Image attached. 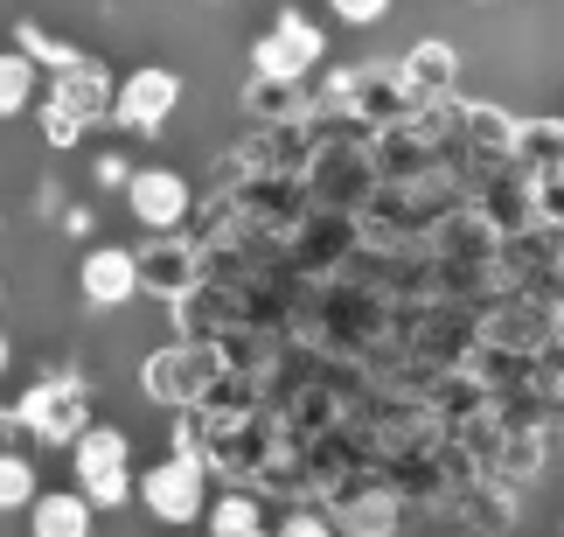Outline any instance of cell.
<instances>
[{"instance_id":"1","label":"cell","mask_w":564,"mask_h":537,"mask_svg":"<svg viewBox=\"0 0 564 537\" xmlns=\"http://www.w3.org/2000/svg\"><path fill=\"white\" fill-rule=\"evenodd\" d=\"M126 433L119 426H84V433L70 440V461H77V488L91 496V509H119L126 496H133V468H126Z\"/></svg>"},{"instance_id":"2","label":"cell","mask_w":564,"mask_h":537,"mask_svg":"<svg viewBox=\"0 0 564 537\" xmlns=\"http://www.w3.org/2000/svg\"><path fill=\"white\" fill-rule=\"evenodd\" d=\"M140 488V503H147V517L154 524H195L209 509V475H203V454H175V461H154L147 475L133 482Z\"/></svg>"},{"instance_id":"3","label":"cell","mask_w":564,"mask_h":537,"mask_svg":"<svg viewBox=\"0 0 564 537\" xmlns=\"http://www.w3.org/2000/svg\"><path fill=\"white\" fill-rule=\"evenodd\" d=\"M175 105H182V77L167 71V63H140V71L112 92V119L126 133H167Z\"/></svg>"},{"instance_id":"4","label":"cell","mask_w":564,"mask_h":537,"mask_svg":"<svg viewBox=\"0 0 564 537\" xmlns=\"http://www.w3.org/2000/svg\"><path fill=\"white\" fill-rule=\"evenodd\" d=\"M224 377V363H216V350H154L147 356V398H161V405H203V391Z\"/></svg>"},{"instance_id":"5","label":"cell","mask_w":564,"mask_h":537,"mask_svg":"<svg viewBox=\"0 0 564 537\" xmlns=\"http://www.w3.org/2000/svg\"><path fill=\"white\" fill-rule=\"evenodd\" d=\"M258 77L265 84H293V77H307L314 63H321V29L314 21H300V14H279V29L258 42Z\"/></svg>"},{"instance_id":"6","label":"cell","mask_w":564,"mask_h":537,"mask_svg":"<svg viewBox=\"0 0 564 537\" xmlns=\"http://www.w3.org/2000/svg\"><path fill=\"white\" fill-rule=\"evenodd\" d=\"M126 210H133L147 230H175L188 217V182L175 168H133V175H126Z\"/></svg>"},{"instance_id":"7","label":"cell","mask_w":564,"mask_h":537,"mask_svg":"<svg viewBox=\"0 0 564 537\" xmlns=\"http://www.w3.org/2000/svg\"><path fill=\"white\" fill-rule=\"evenodd\" d=\"M77 287H84V300H91V308H126V300L140 293V251H126V245L84 251Z\"/></svg>"},{"instance_id":"8","label":"cell","mask_w":564,"mask_h":537,"mask_svg":"<svg viewBox=\"0 0 564 537\" xmlns=\"http://www.w3.org/2000/svg\"><path fill=\"white\" fill-rule=\"evenodd\" d=\"M50 112L63 119H77V126H98V119H112V77L98 71V63H63L56 71V92H50Z\"/></svg>"},{"instance_id":"9","label":"cell","mask_w":564,"mask_h":537,"mask_svg":"<svg viewBox=\"0 0 564 537\" xmlns=\"http://www.w3.org/2000/svg\"><path fill=\"white\" fill-rule=\"evenodd\" d=\"M335 537H390L398 530V496L390 488H356V496H335Z\"/></svg>"},{"instance_id":"10","label":"cell","mask_w":564,"mask_h":537,"mask_svg":"<svg viewBox=\"0 0 564 537\" xmlns=\"http://www.w3.org/2000/svg\"><path fill=\"white\" fill-rule=\"evenodd\" d=\"M21 419H29L42 440H77L84 433V398L70 384H42V391H29V412Z\"/></svg>"},{"instance_id":"11","label":"cell","mask_w":564,"mask_h":537,"mask_svg":"<svg viewBox=\"0 0 564 537\" xmlns=\"http://www.w3.org/2000/svg\"><path fill=\"white\" fill-rule=\"evenodd\" d=\"M29 530H35V537H91V496H84V488L35 496V503H29Z\"/></svg>"},{"instance_id":"12","label":"cell","mask_w":564,"mask_h":537,"mask_svg":"<svg viewBox=\"0 0 564 537\" xmlns=\"http://www.w3.org/2000/svg\"><path fill=\"white\" fill-rule=\"evenodd\" d=\"M209 537H265V509H258V496H245V488H230V496H216L203 509Z\"/></svg>"},{"instance_id":"13","label":"cell","mask_w":564,"mask_h":537,"mask_svg":"<svg viewBox=\"0 0 564 537\" xmlns=\"http://www.w3.org/2000/svg\"><path fill=\"white\" fill-rule=\"evenodd\" d=\"M35 105V56L29 50H0V119Z\"/></svg>"},{"instance_id":"14","label":"cell","mask_w":564,"mask_h":537,"mask_svg":"<svg viewBox=\"0 0 564 537\" xmlns=\"http://www.w3.org/2000/svg\"><path fill=\"white\" fill-rule=\"evenodd\" d=\"M404 71L419 92H440V84H453V71H460V56H453V42H419V50L404 56Z\"/></svg>"},{"instance_id":"15","label":"cell","mask_w":564,"mask_h":537,"mask_svg":"<svg viewBox=\"0 0 564 537\" xmlns=\"http://www.w3.org/2000/svg\"><path fill=\"white\" fill-rule=\"evenodd\" d=\"M147 279H154L161 293H188L195 287V266L182 259V251H167V238H161L154 251H140V287H147Z\"/></svg>"},{"instance_id":"16","label":"cell","mask_w":564,"mask_h":537,"mask_svg":"<svg viewBox=\"0 0 564 537\" xmlns=\"http://www.w3.org/2000/svg\"><path fill=\"white\" fill-rule=\"evenodd\" d=\"M35 496H42V488H35V461L0 454V509H29Z\"/></svg>"},{"instance_id":"17","label":"cell","mask_w":564,"mask_h":537,"mask_svg":"<svg viewBox=\"0 0 564 537\" xmlns=\"http://www.w3.org/2000/svg\"><path fill=\"white\" fill-rule=\"evenodd\" d=\"M272 537H335V517H321V509H293V517H279Z\"/></svg>"},{"instance_id":"18","label":"cell","mask_w":564,"mask_h":537,"mask_svg":"<svg viewBox=\"0 0 564 537\" xmlns=\"http://www.w3.org/2000/svg\"><path fill=\"white\" fill-rule=\"evenodd\" d=\"M328 14H335V21H349V29H370V21L390 14V0H328Z\"/></svg>"},{"instance_id":"19","label":"cell","mask_w":564,"mask_h":537,"mask_svg":"<svg viewBox=\"0 0 564 537\" xmlns=\"http://www.w3.org/2000/svg\"><path fill=\"white\" fill-rule=\"evenodd\" d=\"M77 133H84L77 119H63V112H50V105H42V140H50V147H77Z\"/></svg>"},{"instance_id":"20","label":"cell","mask_w":564,"mask_h":537,"mask_svg":"<svg viewBox=\"0 0 564 537\" xmlns=\"http://www.w3.org/2000/svg\"><path fill=\"white\" fill-rule=\"evenodd\" d=\"M509 468H516V475H530V468H536V440H530V433L509 447Z\"/></svg>"},{"instance_id":"21","label":"cell","mask_w":564,"mask_h":537,"mask_svg":"<svg viewBox=\"0 0 564 537\" xmlns=\"http://www.w3.org/2000/svg\"><path fill=\"white\" fill-rule=\"evenodd\" d=\"M126 175H133V168H126V161H98V182H105V189H112V182L126 189Z\"/></svg>"},{"instance_id":"22","label":"cell","mask_w":564,"mask_h":537,"mask_svg":"<svg viewBox=\"0 0 564 537\" xmlns=\"http://www.w3.org/2000/svg\"><path fill=\"white\" fill-rule=\"evenodd\" d=\"M8 356H14V350H8V335H0V377H8Z\"/></svg>"},{"instance_id":"23","label":"cell","mask_w":564,"mask_h":537,"mask_svg":"<svg viewBox=\"0 0 564 537\" xmlns=\"http://www.w3.org/2000/svg\"><path fill=\"white\" fill-rule=\"evenodd\" d=\"M557 147H564V126H557Z\"/></svg>"},{"instance_id":"24","label":"cell","mask_w":564,"mask_h":537,"mask_svg":"<svg viewBox=\"0 0 564 537\" xmlns=\"http://www.w3.org/2000/svg\"><path fill=\"white\" fill-rule=\"evenodd\" d=\"M0 293H8V279H0Z\"/></svg>"}]
</instances>
